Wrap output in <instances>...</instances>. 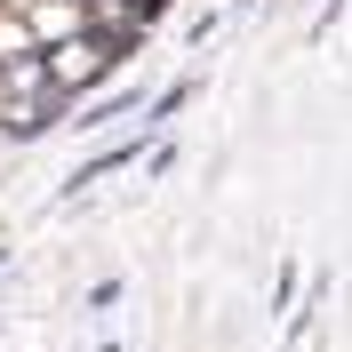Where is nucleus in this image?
Listing matches in <instances>:
<instances>
[{"label":"nucleus","instance_id":"2","mask_svg":"<svg viewBox=\"0 0 352 352\" xmlns=\"http://www.w3.org/2000/svg\"><path fill=\"white\" fill-rule=\"evenodd\" d=\"M112 56H120V41H104V32H65V41L41 48V72H48V88L72 104L80 88H96L112 72Z\"/></svg>","mask_w":352,"mask_h":352},{"label":"nucleus","instance_id":"1","mask_svg":"<svg viewBox=\"0 0 352 352\" xmlns=\"http://www.w3.org/2000/svg\"><path fill=\"white\" fill-rule=\"evenodd\" d=\"M56 112H65V96L48 88L41 48H24V56H0V129H8V136H41Z\"/></svg>","mask_w":352,"mask_h":352},{"label":"nucleus","instance_id":"3","mask_svg":"<svg viewBox=\"0 0 352 352\" xmlns=\"http://www.w3.org/2000/svg\"><path fill=\"white\" fill-rule=\"evenodd\" d=\"M24 16V32H32V48H48V41H65V32H88V16H80V0H8Z\"/></svg>","mask_w":352,"mask_h":352},{"label":"nucleus","instance_id":"5","mask_svg":"<svg viewBox=\"0 0 352 352\" xmlns=\"http://www.w3.org/2000/svg\"><path fill=\"white\" fill-rule=\"evenodd\" d=\"M129 8H136V16H153V8H160V0H129Z\"/></svg>","mask_w":352,"mask_h":352},{"label":"nucleus","instance_id":"4","mask_svg":"<svg viewBox=\"0 0 352 352\" xmlns=\"http://www.w3.org/2000/svg\"><path fill=\"white\" fill-rule=\"evenodd\" d=\"M80 16H88V32H104V41H120V48H129V41H136V24H144L129 0H80Z\"/></svg>","mask_w":352,"mask_h":352}]
</instances>
